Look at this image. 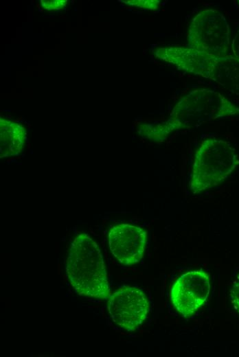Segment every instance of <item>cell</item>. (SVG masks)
<instances>
[{
	"label": "cell",
	"mask_w": 239,
	"mask_h": 357,
	"mask_svg": "<svg viewBox=\"0 0 239 357\" xmlns=\"http://www.w3.org/2000/svg\"><path fill=\"white\" fill-rule=\"evenodd\" d=\"M238 115L239 106L221 93L208 89H194L177 101L166 119L142 123L137 132L144 139L163 142L175 131Z\"/></svg>",
	"instance_id": "cell-1"
},
{
	"label": "cell",
	"mask_w": 239,
	"mask_h": 357,
	"mask_svg": "<svg viewBox=\"0 0 239 357\" xmlns=\"http://www.w3.org/2000/svg\"><path fill=\"white\" fill-rule=\"evenodd\" d=\"M66 273L75 291L81 296L107 299L110 288L100 249L85 233L71 242L66 260Z\"/></svg>",
	"instance_id": "cell-2"
},
{
	"label": "cell",
	"mask_w": 239,
	"mask_h": 357,
	"mask_svg": "<svg viewBox=\"0 0 239 357\" xmlns=\"http://www.w3.org/2000/svg\"><path fill=\"white\" fill-rule=\"evenodd\" d=\"M239 163L232 145L218 138L203 140L196 149L188 183L192 194L213 188L227 178Z\"/></svg>",
	"instance_id": "cell-3"
},
{
	"label": "cell",
	"mask_w": 239,
	"mask_h": 357,
	"mask_svg": "<svg viewBox=\"0 0 239 357\" xmlns=\"http://www.w3.org/2000/svg\"><path fill=\"white\" fill-rule=\"evenodd\" d=\"M229 26L223 13L214 9H205L198 12L190 23L187 45L222 58L229 56Z\"/></svg>",
	"instance_id": "cell-4"
},
{
	"label": "cell",
	"mask_w": 239,
	"mask_h": 357,
	"mask_svg": "<svg viewBox=\"0 0 239 357\" xmlns=\"http://www.w3.org/2000/svg\"><path fill=\"white\" fill-rule=\"evenodd\" d=\"M109 316L114 323L126 331H135L146 319L149 303L139 288L123 286L108 298Z\"/></svg>",
	"instance_id": "cell-5"
},
{
	"label": "cell",
	"mask_w": 239,
	"mask_h": 357,
	"mask_svg": "<svg viewBox=\"0 0 239 357\" xmlns=\"http://www.w3.org/2000/svg\"><path fill=\"white\" fill-rule=\"evenodd\" d=\"M210 292L209 277L202 270H194L181 275L170 291V300L174 309L183 317L193 315L206 302Z\"/></svg>",
	"instance_id": "cell-6"
},
{
	"label": "cell",
	"mask_w": 239,
	"mask_h": 357,
	"mask_svg": "<svg viewBox=\"0 0 239 357\" xmlns=\"http://www.w3.org/2000/svg\"><path fill=\"white\" fill-rule=\"evenodd\" d=\"M155 56L178 69L215 81L220 58L190 47L163 46Z\"/></svg>",
	"instance_id": "cell-7"
},
{
	"label": "cell",
	"mask_w": 239,
	"mask_h": 357,
	"mask_svg": "<svg viewBox=\"0 0 239 357\" xmlns=\"http://www.w3.org/2000/svg\"><path fill=\"white\" fill-rule=\"evenodd\" d=\"M146 238L145 229L127 223L113 225L108 233L111 253L120 264L126 266L133 265L142 260Z\"/></svg>",
	"instance_id": "cell-8"
},
{
	"label": "cell",
	"mask_w": 239,
	"mask_h": 357,
	"mask_svg": "<svg viewBox=\"0 0 239 357\" xmlns=\"http://www.w3.org/2000/svg\"><path fill=\"white\" fill-rule=\"evenodd\" d=\"M26 130L18 122L1 117L0 119V157L20 154L23 150Z\"/></svg>",
	"instance_id": "cell-9"
},
{
	"label": "cell",
	"mask_w": 239,
	"mask_h": 357,
	"mask_svg": "<svg viewBox=\"0 0 239 357\" xmlns=\"http://www.w3.org/2000/svg\"><path fill=\"white\" fill-rule=\"evenodd\" d=\"M215 82L239 95V61L232 56L220 58Z\"/></svg>",
	"instance_id": "cell-10"
},
{
	"label": "cell",
	"mask_w": 239,
	"mask_h": 357,
	"mask_svg": "<svg viewBox=\"0 0 239 357\" xmlns=\"http://www.w3.org/2000/svg\"><path fill=\"white\" fill-rule=\"evenodd\" d=\"M123 3L139 8L155 10L159 8L160 1L158 0H129L122 1Z\"/></svg>",
	"instance_id": "cell-11"
},
{
	"label": "cell",
	"mask_w": 239,
	"mask_h": 357,
	"mask_svg": "<svg viewBox=\"0 0 239 357\" xmlns=\"http://www.w3.org/2000/svg\"><path fill=\"white\" fill-rule=\"evenodd\" d=\"M42 8L49 12H56L63 10L67 4V0H41Z\"/></svg>",
	"instance_id": "cell-12"
},
{
	"label": "cell",
	"mask_w": 239,
	"mask_h": 357,
	"mask_svg": "<svg viewBox=\"0 0 239 357\" xmlns=\"http://www.w3.org/2000/svg\"><path fill=\"white\" fill-rule=\"evenodd\" d=\"M229 297L234 308L239 313V274L232 282Z\"/></svg>",
	"instance_id": "cell-13"
},
{
	"label": "cell",
	"mask_w": 239,
	"mask_h": 357,
	"mask_svg": "<svg viewBox=\"0 0 239 357\" xmlns=\"http://www.w3.org/2000/svg\"><path fill=\"white\" fill-rule=\"evenodd\" d=\"M231 48L233 54L232 56L239 61V30L233 38Z\"/></svg>",
	"instance_id": "cell-14"
}]
</instances>
